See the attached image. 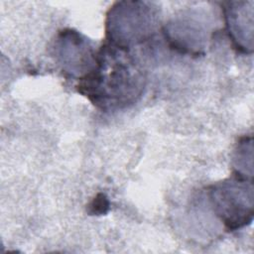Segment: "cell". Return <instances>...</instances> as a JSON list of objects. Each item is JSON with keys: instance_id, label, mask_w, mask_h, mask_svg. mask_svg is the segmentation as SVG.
Returning a JSON list of instances; mask_svg holds the SVG:
<instances>
[{"instance_id": "obj_1", "label": "cell", "mask_w": 254, "mask_h": 254, "mask_svg": "<svg viewBox=\"0 0 254 254\" xmlns=\"http://www.w3.org/2000/svg\"><path fill=\"white\" fill-rule=\"evenodd\" d=\"M79 80L78 91L96 107L109 111L136 102L146 75L129 49L109 43L96 54L93 68Z\"/></svg>"}, {"instance_id": "obj_2", "label": "cell", "mask_w": 254, "mask_h": 254, "mask_svg": "<svg viewBox=\"0 0 254 254\" xmlns=\"http://www.w3.org/2000/svg\"><path fill=\"white\" fill-rule=\"evenodd\" d=\"M157 20L158 11L148 2H118L107 15V36L111 44L128 49L148 39Z\"/></svg>"}, {"instance_id": "obj_3", "label": "cell", "mask_w": 254, "mask_h": 254, "mask_svg": "<svg viewBox=\"0 0 254 254\" xmlns=\"http://www.w3.org/2000/svg\"><path fill=\"white\" fill-rule=\"evenodd\" d=\"M213 211L231 230L241 228L253 218L252 182L236 176L213 185L209 190Z\"/></svg>"}, {"instance_id": "obj_4", "label": "cell", "mask_w": 254, "mask_h": 254, "mask_svg": "<svg viewBox=\"0 0 254 254\" xmlns=\"http://www.w3.org/2000/svg\"><path fill=\"white\" fill-rule=\"evenodd\" d=\"M55 55L65 72L80 78L93 68L96 60V54L87 39L73 30H64L59 34Z\"/></svg>"}, {"instance_id": "obj_5", "label": "cell", "mask_w": 254, "mask_h": 254, "mask_svg": "<svg viewBox=\"0 0 254 254\" xmlns=\"http://www.w3.org/2000/svg\"><path fill=\"white\" fill-rule=\"evenodd\" d=\"M229 36L244 53L253 51V2H229L224 8Z\"/></svg>"}, {"instance_id": "obj_6", "label": "cell", "mask_w": 254, "mask_h": 254, "mask_svg": "<svg viewBox=\"0 0 254 254\" xmlns=\"http://www.w3.org/2000/svg\"><path fill=\"white\" fill-rule=\"evenodd\" d=\"M109 209V200L103 193H98L92 202L89 204V213L91 214H104Z\"/></svg>"}]
</instances>
